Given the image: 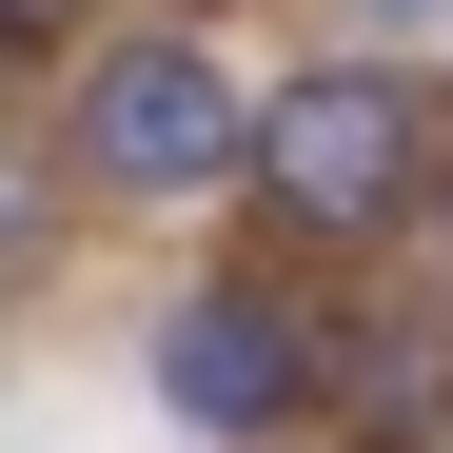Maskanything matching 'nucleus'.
Returning a JSON list of instances; mask_svg holds the SVG:
<instances>
[{"label":"nucleus","instance_id":"7ed1b4c3","mask_svg":"<svg viewBox=\"0 0 453 453\" xmlns=\"http://www.w3.org/2000/svg\"><path fill=\"white\" fill-rule=\"evenodd\" d=\"M158 395L197 434H276L296 395H316V335H296L276 296H178V316H158Z\"/></svg>","mask_w":453,"mask_h":453},{"label":"nucleus","instance_id":"f257e3e1","mask_svg":"<svg viewBox=\"0 0 453 453\" xmlns=\"http://www.w3.org/2000/svg\"><path fill=\"white\" fill-rule=\"evenodd\" d=\"M80 178L138 197V217L257 178V99H237V59H217V40H119V59H80Z\"/></svg>","mask_w":453,"mask_h":453},{"label":"nucleus","instance_id":"f03ea898","mask_svg":"<svg viewBox=\"0 0 453 453\" xmlns=\"http://www.w3.org/2000/svg\"><path fill=\"white\" fill-rule=\"evenodd\" d=\"M414 158H434V119H414V80H374V59H316V80L257 119V197L316 217V237H395Z\"/></svg>","mask_w":453,"mask_h":453}]
</instances>
